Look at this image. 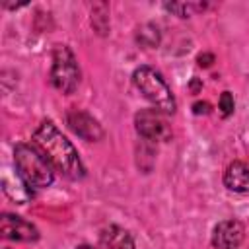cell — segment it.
Segmentation results:
<instances>
[{
  "label": "cell",
  "instance_id": "cell-1",
  "mask_svg": "<svg viewBox=\"0 0 249 249\" xmlns=\"http://www.w3.org/2000/svg\"><path fill=\"white\" fill-rule=\"evenodd\" d=\"M33 144L43 152V156L51 161V165L60 171L68 179H82L86 175V167L72 146V142L54 126L53 121H43L33 132Z\"/></svg>",
  "mask_w": 249,
  "mask_h": 249
},
{
  "label": "cell",
  "instance_id": "cell-2",
  "mask_svg": "<svg viewBox=\"0 0 249 249\" xmlns=\"http://www.w3.org/2000/svg\"><path fill=\"white\" fill-rule=\"evenodd\" d=\"M14 163L18 175L29 187H49L54 181V171L51 161L43 156V152L35 144H18L14 150Z\"/></svg>",
  "mask_w": 249,
  "mask_h": 249
},
{
  "label": "cell",
  "instance_id": "cell-3",
  "mask_svg": "<svg viewBox=\"0 0 249 249\" xmlns=\"http://www.w3.org/2000/svg\"><path fill=\"white\" fill-rule=\"evenodd\" d=\"M132 82L138 88V91L154 105V109H158L160 113H165V115L175 113V107H177L175 97L158 70H154L150 66H140L134 70Z\"/></svg>",
  "mask_w": 249,
  "mask_h": 249
},
{
  "label": "cell",
  "instance_id": "cell-4",
  "mask_svg": "<svg viewBox=\"0 0 249 249\" xmlns=\"http://www.w3.org/2000/svg\"><path fill=\"white\" fill-rule=\"evenodd\" d=\"M51 82L62 93H72L80 84V68L74 53L66 45H56L53 53Z\"/></svg>",
  "mask_w": 249,
  "mask_h": 249
},
{
  "label": "cell",
  "instance_id": "cell-5",
  "mask_svg": "<svg viewBox=\"0 0 249 249\" xmlns=\"http://www.w3.org/2000/svg\"><path fill=\"white\" fill-rule=\"evenodd\" d=\"M134 124H136V132L146 140L158 142V140H169L171 138V128L158 109L138 111L134 117Z\"/></svg>",
  "mask_w": 249,
  "mask_h": 249
},
{
  "label": "cell",
  "instance_id": "cell-6",
  "mask_svg": "<svg viewBox=\"0 0 249 249\" xmlns=\"http://www.w3.org/2000/svg\"><path fill=\"white\" fill-rule=\"evenodd\" d=\"M0 231H2V235L6 239H14V241L29 243V241H37L39 239V230L31 222H27V220H23L19 216H14V214H2Z\"/></svg>",
  "mask_w": 249,
  "mask_h": 249
},
{
  "label": "cell",
  "instance_id": "cell-7",
  "mask_svg": "<svg viewBox=\"0 0 249 249\" xmlns=\"http://www.w3.org/2000/svg\"><path fill=\"white\" fill-rule=\"evenodd\" d=\"M245 237V228L239 220H224L212 231L214 249H237Z\"/></svg>",
  "mask_w": 249,
  "mask_h": 249
},
{
  "label": "cell",
  "instance_id": "cell-8",
  "mask_svg": "<svg viewBox=\"0 0 249 249\" xmlns=\"http://www.w3.org/2000/svg\"><path fill=\"white\" fill-rule=\"evenodd\" d=\"M68 126L72 128L74 134H78L80 138H84L88 142H97L103 138L101 124L91 115H88L84 111H78V109L70 111L68 113Z\"/></svg>",
  "mask_w": 249,
  "mask_h": 249
},
{
  "label": "cell",
  "instance_id": "cell-9",
  "mask_svg": "<svg viewBox=\"0 0 249 249\" xmlns=\"http://www.w3.org/2000/svg\"><path fill=\"white\" fill-rule=\"evenodd\" d=\"M224 185L233 193L247 195L249 193V167L243 161L230 163L224 173Z\"/></svg>",
  "mask_w": 249,
  "mask_h": 249
},
{
  "label": "cell",
  "instance_id": "cell-10",
  "mask_svg": "<svg viewBox=\"0 0 249 249\" xmlns=\"http://www.w3.org/2000/svg\"><path fill=\"white\" fill-rule=\"evenodd\" d=\"M99 243L103 249H134L132 235L119 226H109V228L101 230Z\"/></svg>",
  "mask_w": 249,
  "mask_h": 249
},
{
  "label": "cell",
  "instance_id": "cell-11",
  "mask_svg": "<svg viewBox=\"0 0 249 249\" xmlns=\"http://www.w3.org/2000/svg\"><path fill=\"white\" fill-rule=\"evenodd\" d=\"M4 191H6V195H8L10 198H14V200L19 202V204H23V202L29 198V195H31L29 185H27L19 175L16 177L14 183H10V181L4 177Z\"/></svg>",
  "mask_w": 249,
  "mask_h": 249
},
{
  "label": "cell",
  "instance_id": "cell-12",
  "mask_svg": "<svg viewBox=\"0 0 249 249\" xmlns=\"http://www.w3.org/2000/svg\"><path fill=\"white\" fill-rule=\"evenodd\" d=\"M91 25L97 29L99 35H105L109 29V18H107V4H97L91 10Z\"/></svg>",
  "mask_w": 249,
  "mask_h": 249
},
{
  "label": "cell",
  "instance_id": "cell-13",
  "mask_svg": "<svg viewBox=\"0 0 249 249\" xmlns=\"http://www.w3.org/2000/svg\"><path fill=\"white\" fill-rule=\"evenodd\" d=\"M138 43L144 47H156L160 43V33L158 27L154 25H144L142 29H138Z\"/></svg>",
  "mask_w": 249,
  "mask_h": 249
},
{
  "label": "cell",
  "instance_id": "cell-14",
  "mask_svg": "<svg viewBox=\"0 0 249 249\" xmlns=\"http://www.w3.org/2000/svg\"><path fill=\"white\" fill-rule=\"evenodd\" d=\"M165 8L169 10V12H175L177 16H181V18H187V16H191L195 10H200V8H204V6H200V4H165Z\"/></svg>",
  "mask_w": 249,
  "mask_h": 249
},
{
  "label": "cell",
  "instance_id": "cell-15",
  "mask_svg": "<svg viewBox=\"0 0 249 249\" xmlns=\"http://www.w3.org/2000/svg\"><path fill=\"white\" fill-rule=\"evenodd\" d=\"M220 113L224 115V117H230L231 113H233V95L230 93V91H224L222 95H220Z\"/></svg>",
  "mask_w": 249,
  "mask_h": 249
},
{
  "label": "cell",
  "instance_id": "cell-16",
  "mask_svg": "<svg viewBox=\"0 0 249 249\" xmlns=\"http://www.w3.org/2000/svg\"><path fill=\"white\" fill-rule=\"evenodd\" d=\"M193 113H195V115H208V113H210V105H208L206 101H196V103L193 105Z\"/></svg>",
  "mask_w": 249,
  "mask_h": 249
},
{
  "label": "cell",
  "instance_id": "cell-17",
  "mask_svg": "<svg viewBox=\"0 0 249 249\" xmlns=\"http://www.w3.org/2000/svg\"><path fill=\"white\" fill-rule=\"evenodd\" d=\"M196 62H198V66H204V68H208V66L214 62V54H210V53H202V54H198Z\"/></svg>",
  "mask_w": 249,
  "mask_h": 249
},
{
  "label": "cell",
  "instance_id": "cell-18",
  "mask_svg": "<svg viewBox=\"0 0 249 249\" xmlns=\"http://www.w3.org/2000/svg\"><path fill=\"white\" fill-rule=\"evenodd\" d=\"M78 249H93V247H89V245H80Z\"/></svg>",
  "mask_w": 249,
  "mask_h": 249
}]
</instances>
